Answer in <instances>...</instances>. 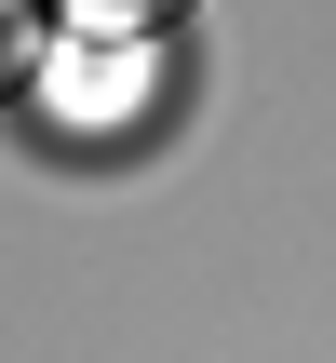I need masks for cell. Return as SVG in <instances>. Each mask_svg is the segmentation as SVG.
Returning a JSON list of instances; mask_svg holds the SVG:
<instances>
[{
	"label": "cell",
	"instance_id": "7a4b0ae2",
	"mask_svg": "<svg viewBox=\"0 0 336 363\" xmlns=\"http://www.w3.org/2000/svg\"><path fill=\"white\" fill-rule=\"evenodd\" d=\"M27 67V0H0V81Z\"/></svg>",
	"mask_w": 336,
	"mask_h": 363
},
{
	"label": "cell",
	"instance_id": "6da1fadb",
	"mask_svg": "<svg viewBox=\"0 0 336 363\" xmlns=\"http://www.w3.org/2000/svg\"><path fill=\"white\" fill-rule=\"evenodd\" d=\"M67 27H108V40H135V27H175L189 0H54Z\"/></svg>",
	"mask_w": 336,
	"mask_h": 363
}]
</instances>
